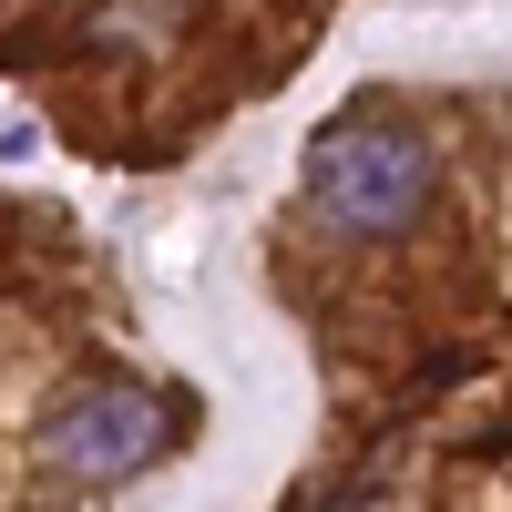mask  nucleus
I'll list each match as a JSON object with an SVG mask.
<instances>
[{
  "instance_id": "f257e3e1",
  "label": "nucleus",
  "mask_w": 512,
  "mask_h": 512,
  "mask_svg": "<svg viewBox=\"0 0 512 512\" xmlns=\"http://www.w3.org/2000/svg\"><path fill=\"white\" fill-rule=\"evenodd\" d=\"M420 205H431V144H420L410 123L349 113V123H328L308 144V216L328 236H359V246L410 236Z\"/></svg>"
},
{
  "instance_id": "f03ea898",
  "label": "nucleus",
  "mask_w": 512,
  "mask_h": 512,
  "mask_svg": "<svg viewBox=\"0 0 512 512\" xmlns=\"http://www.w3.org/2000/svg\"><path fill=\"white\" fill-rule=\"evenodd\" d=\"M164 441H175V420H164V400L134 390V379L62 390L52 420H41V461H52L62 482H134L144 461H164Z\"/></svg>"
}]
</instances>
